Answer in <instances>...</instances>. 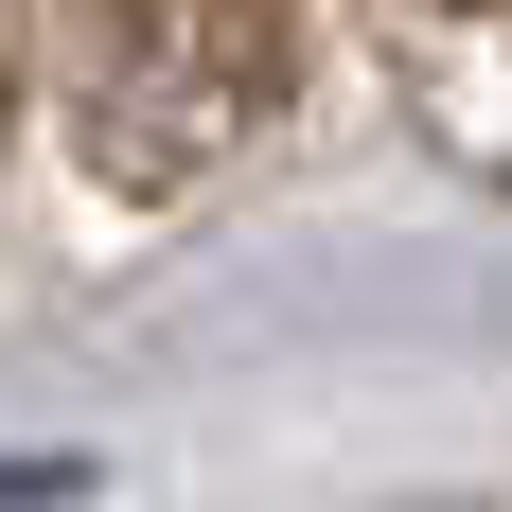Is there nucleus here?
<instances>
[{
    "instance_id": "nucleus-1",
    "label": "nucleus",
    "mask_w": 512,
    "mask_h": 512,
    "mask_svg": "<svg viewBox=\"0 0 512 512\" xmlns=\"http://www.w3.org/2000/svg\"><path fill=\"white\" fill-rule=\"evenodd\" d=\"M265 89H283V18L265 0H124L89 36V159L124 195H159L212 142H248Z\"/></svg>"
}]
</instances>
